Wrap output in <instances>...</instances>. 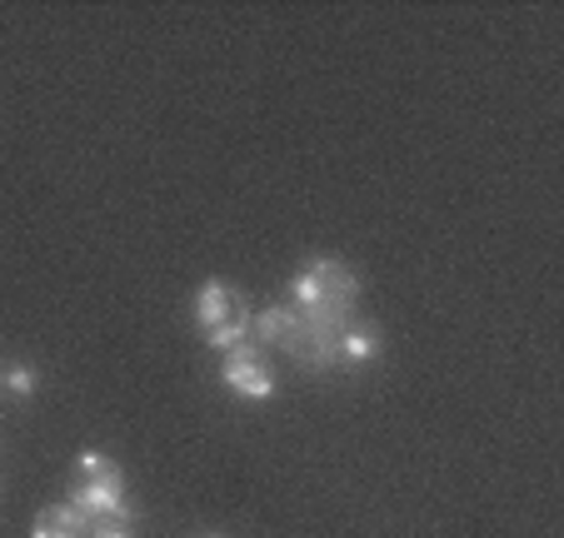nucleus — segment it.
Listing matches in <instances>:
<instances>
[{"instance_id": "1", "label": "nucleus", "mask_w": 564, "mask_h": 538, "mask_svg": "<svg viewBox=\"0 0 564 538\" xmlns=\"http://www.w3.org/2000/svg\"><path fill=\"white\" fill-rule=\"evenodd\" d=\"M355 295H360V279L345 270L340 260H315L305 275H295L290 299H295V315H315V319H350Z\"/></svg>"}, {"instance_id": "2", "label": "nucleus", "mask_w": 564, "mask_h": 538, "mask_svg": "<svg viewBox=\"0 0 564 538\" xmlns=\"http://www.w3.org/2000/svg\"><path fill=\"white\" fill-rule=\"evenodd\" d=\"M250 319H256L250 315V299L235 285H225V279H210V285L195 295V325L205 329V344L220 349V354L246 344Z\"/></svg>"}, {"instance_id": "3", "label": "nucleus", "mask_w": 564, "mask_h": 538, "mask_svg": "<svg viewBox=\"0 0 564 538\" xmlns=\"http://www.w3.org/2000/svg\"><path fill=\"white\" fill-rule=\"evenodd\" d=\"M70 504L80 508L90 524H100V528H106V524L130 528V518H135V504L126 498V479H120V469H110V474L86 479L80 488H70Z\"/></svg>"}, {"instance_id": "4", "label": "nucleus", "mask_w": 564, "mask_h": 538, "mask_svg": "<svg viewBox=\"0 0 564 538\" xmlns=\"http://www.w3.org/2000/svg\"><path fill=\"white\" fill-rule=\"evenodd\" d=\"M225 384L235 394H246V399H270L275 394V374H270V364L260 359L256 344H240L225 354Z\"/></svg>"}, {"instance_id": "5", "label": "nucleus", "mask_w": 564, "mask_h": 538, "mask_svg": "<svg viewBox=\"0 0 564 538\" xmlns=\"http://www.w3.org/2000/svg\"><path fill=\"white\" fill-rule=\"evenodd\" d=\"M31 538H90V518L75 504H51L41 518H35Z\"/></svg>"}, {"instance_id": "6", "label": "nucleus", "mask_w": 564, "mask_h": 538, "mask_svg": "<svg viewBox=\"0 0 564 538\" xmlns=\"http://www.w3.org/2000/svg\"><path fill=\"white\" fill-rule=\"evenodd\" d=\"M295 325H300V315H295V309H285V305H275V309H260V315L250 319V329H256V339H260V344H280V349L290 344V334H295Z\"/></svg>"}, {"instance_id": "7", "label": "nucleus", "mask_w": 564, "mask_h": 538, "mask_svg": "<svg viewBox=\"0 0 564 538\" xmlns=\"http://www.w3.org/2000/svg\"><path fill=\"white\" fill-rule=\"evenodd\" d=\"M380 354V329L375 325H350L340 334V364H365Z\"/></svg>"}, {"instance_id": "8", "label": "nucleus", "mask_w": 564, "mask_h": 538, "mask_svg": "<svg viewBox=\"0 0 564 538\" xmlns=\"http://www.w3.org/2000/svg\"><path fill=\"white\" fill-rule=\"evenodd\" d=\"M0 384H6V389H11L15 399H31V394L41 389V380H35V370H31V364H11V370L0 374Z\"/></svg>"}, {"instance_id": "9", "label": "nucleus", "mask_w": 564, "mask_h": 538, "mask_svg": "<svg viewBox=\"0 0 564 538\" xmlns=\"http://www.w3.org/2000/svg\"><path fill=\"white\" fill-rule=\"evenodd\" d=\"M110 459L106 454H96V449H86V454H80V479H100V474H110Z\"/></svg>"}, {"instance_id": "10", "label": "nucleus", "mask_w": 564, "mask_h": 538, "mask_svg": "<svg viewBox=\"0 0 564 538\" xmlns=\"http://www.w3.org/2000/svg\"><path fill=\"white\" fill-rule=\"evenodd\" d=\"M96 538H130V528H116V524H106V528H100Z\"/></svg>"}, {"instance_id": "11", "label": "nucleus", "mask_w": 564, "mask_h": 538, "mask_svg": "<svg viewBox=\"0 0 564 538\" xmlns=\"http://www.w3.org/2000/svg\"><path fill=\"white\" fill-rule=\"evenodd\" d=\"M210 538H215V534H210Z\"/></svg>"}]
</instances>
